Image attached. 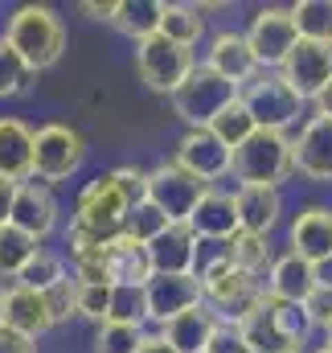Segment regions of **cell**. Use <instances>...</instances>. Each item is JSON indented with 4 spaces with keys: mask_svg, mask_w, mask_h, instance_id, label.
Wrapping results in <instances>:
<instances>
[{
    "mask_svg": "<svg viewBox=\"0 0 332 353\" xmlns=\"http://www.w3.org/2000/svg\"><path fill=\"white\" fill-rule=\"evenodd\" d=\"M312 333V321L304 304H287L275 296H262V304L238 321V337L247 341L250 353H304Z\"/></svg>",
    "mask_w": 332,
    "mask_h": 353,
    "instance_id": "cell-1",
    "label": "cell"
},
{
    "mask_svg": "<svg viewBox=\"0 0 332 353\" xmlns=\"http://www.w3.org/2000/svg\"><path fill=\"white\" fill-rule=\"evenodd\" d=\"M4 41H8V46L29 62V70H37V74L50 70V66L66 54V29H62L58 12L45 8V4H25V8H17L12 21H8Z\"/></svg>",
    "mask_w": 332,
    "mask_h": 353,
    "instance_id": "cell-2",
    "label": "cell"
},
{
    "mask_svg": "<svg viewBox=\"0 0 332 353\" xmlns=\"http://www.w3.org/2000/svg\"><path fill=\"white\" fill-rule=\"evenodd\" d=\"M234 176L242 185H271V189L291 181L295 176V148H291L287 132L258 128L242 148H234Z\"/></svg>",
    "mask_w": 332,
    "mask_h": 353,
    "instance_id": "cell-3",
    "label": "cell"
},
{
    "mask_svg": "<svg viewBox=\"0 0 332 353\" xmlns=\"http://www.w3.org/2000/svg\"><path fill=\"white\" fill-rule=\"evenodd\" d=\"M234 99H238V87L234 83H226L209 62H197L189 70V79L172 90V111L189 128H209Z\"/></svg>",
    "mask_w": 332,
    "mask_h": 353,
    "instance_id": "cell-4",
    "label": "cell"
},
{
    "mask_svg": "<svg viewBox=\"0 0 332 353\" xmlns=\"http://www.w3.org/2000/svg\"><path fill=\"white\" fill-rule=\"evenodd\" d=\"M193 66H197L193 62V50L168 41L165 33H156V37H148V41L136 46V74H140L144 87L156 90V94H168L172 99V90L189 79Z\"/></svg>",
    "mask_w": 332,
    "mask_h": 353,
    "instance_id": "cell-5",
    "label": "cell"
},
{
    "mask_svg": "<svg viewBox=\"0 0 332 353\" xmlns=\"http://www.w3.org/2000/svg\"><path fill=\"white\" fill-rule=\"evenodd\" d=\"M86 161V140L70 123H45L33 136V176L45 185H58L66 176L79 173Z\"/></svg>",
    "mask_w": 332,
    "mask_h": 353,
    "instance_id": "cell-6",
    "label": "cell"
},
{
    "mask_svg": "<svg viewBox=\"0 0 332 353\" xmlns=\"http://www.w3.org/2000/svg\"><path fill=\"white\" fill-rule=\"evenodd\" d=\"M238 99L247 103L250 119H254L258 128H267V132H287V128L300 123V115H304V99L283 83V74H267V70H262Z\"/></svg>",
    "mask_w": 332,
    "mask_h": 353,
    "instance_id": "cell-7",
    "label": "cell"
},
{
    "mask_svg": "<svg viewBox=\"0 0 332 353\" xmlns=\"http://www.w3.org/2000/svg\"><path fill=\"white\" fill-rule=\"evenodd\" d=\"M201 288H205V308H209L222 325L247 321L250 312L262 304V296H267V279L250 275L242 267H230V271H222L218 279H209V283H201Z\"/></svg>",
    "mask_w": 332,
    "mask_h": 353,
    "instance_id": "cell-8",
    "label": "cell"
},
{
    "mask_svg": "<svg viewBox=\"0 0 332 353\" xmlns=\"http://www.w3.org/2000/svg\"><path fill=\"white\" fill-rule=\"evenodd\" d=\"M205 189L209 185H201L193 173H185L176 161H160L156 169H148V201L168 222H189L197 201L205 197Z\"/></svg>",
    "mask_w": 332,
    "mask_h": 353,
    "instance_id": "cell-9",
    "label": "cell"
},
{
    "mask_svg": "<svg viewBox=\"0 0 332 353\" xmlns=\"http://www.w3.org/2000/svg\"><path fill=\"white\" fill-rule=\"evenodd\" d=\"M247 41H250V50H254V58H258L262 70L267 66L279 70L287 62V54L300 46V29L291 21V8H258L247 29Z\"/></svg>",
    "mask_w": 332,
    "mask_h": 353,
    "instance_id": "cell-10",
    "label": "cell"
},
{
    "mask_svg": "<svg viewBox=\"0 0 332 353\" xmlns=\"http://www.w3.org/2000/svg\"><path fill=\"white\" fill-rule=\"evenodd\" d=\"M185 173H193L201 185H214L222 176L234 173V152L209 132V128H189L176 144V157H172Z\"/></svg>",
    "mask_w": 332,
    "mask_h": 353,
    "instance_id": "cell-11",
    "label": "cell"
},
{
    "mask_svg": "<svg viewBox=\"0 0 332 353\" xmlns=\"http://www.w3.org/2000/svg\"><path fill=\"white\" fill-rule=\"evenodd\" d=\"M144 304H148V321L168 325V321H176L180 312L205 304V288H201V279H193V275H152V279L144 283Z\"/></svg>",
    "mask_w": 332,
    "mask_h": 353,
    "instance_id": "cell-12",
    "label": "cell"
},
{
    "mask_svg": "<svg viewBox=\"0 0 332 353\" xmlns=\"http://www.w3.org/2000/svg\"><path fill=\"white\" fill-rule=\"evenodd\" d=\"M283 83L295 90L300 99H316L320 90L332 83V46H320V41H300L287 62L279 66Z\"/></svg>",
    "mask_w": 332,
    "mask_h": 353,
    "instance_id": "cell-13",
    "label": "cell"
},
{
    "mask_svg": "<svg viewBox=\"0 0 332 353\" xmlns=\"http://www.w3.org/2000/svg\"><path fill=\"white\" fill-rule=\"evenodd\" d=\"M17 230H25L29 239H50L58 230V197L45 181H21L17 185V201H12V218H8Z\"/></svg>",
    "mask_w": 332,
    "mask_h": 353,
    "instance_id": "cell-14",
    "label": "cell"
},
{
    "mask_svg": "<svg viewBox=\"0 0 332 353\" xmlns=\"http://www.w3.org/2000/svg\"><path fill=\"white\" fill-rule=\"evenodd\" d=\"M291 148H295V173L329 185L332 181V119L312 115L300 128V136L291 140Z\"/></svg>",
    "mask_w": 332,
    "mask_h": 353,
    "instance_id": "cell-15",
    "label": "cell"
},
{
    "mask_svg": "<svg viewBox=\"0 0 332 353\" xmlns=\"http://www.w3.org/2000/svg\"><path fill=\"white\" fill-rule=\"evenodd\" d=\"M226 83H234L238 94L242 87H250L258 74H262V66H258V58H254V50H250L247 33H234V29H226V33H218L214 41H209V58H205Z\"/></svg>",
    "mask_w": 332,
    "mask_h": 353,
    "instance_id": "cell-16",
    "label": "cell"
},
{
    "mask_svg": "<svg viewBox=\"0 0 332 353\" xmlns=\"http://www.w3.org/2000/svg\"><path fill=\"white\" fill-rule=\"evenodd\" d=\"M0 325H4V329H12V333H21V337H33V341H37L41 333H50V329H54V316H50L45 296H41V292L21 288V283H8L4 304H0Z\"/></svg>",
    "mask_w": 332,
    "mask_h": 353,
    "instance_id": "cell-17",
    "label": "cell"
},
{
    "mask_svg": "<svg viewBox=\"0 0 332 353\" xmlns=\"http://www.w3.org/2000/svg\"><path fill=\"white\" fill-rule=\"evenodd\" d=\"M197 234L189 222H172L165 234H156L148 243V259L156 275H193V259H197Z\"/></svg>",
    "mask_w": 332,
    "mask_h": 353,
    "instance_id": "cell-18",
    "label": "cell"
},
{
    "mask_svg": "<svg viewBox=\"0 0 332 353\" xmlns=\"http://www.w3.org/2000/svg\"><path fill=\"white\" fill-rule=\"evenodd\" d=\"M234 205H238V230L262 234V239H271V230L279 226V214H283V197L271 185H238Z\"/></svg>",
    "mask_w": 332,
    "mask_h": 353,
    "instance_id": "cell-19",
    "label": "cell"
},
{
    "mask_svg": "<svg viewBox=\"0 0 332 353\" xmlns=\"http://www.w3.org/2000/svg\"><path fill=\"white\" fill-rule=\"evenodd\" d=\"M103 267H107V283L111 288H144L156 271L148 259V247L136 243V239H115L107 251H103Z\"/></svg>",
    "mask_w": 332,
    "mask_h": 353,
    "instance_id": "cell-20",
    "label": "cell"
},
{
    "mask_svg": "<svg viewBox=\"0 0 332 353\" xmlns=\"http://www.w3.org/2000/svg\"><path fill=\"white\" fill-rule=\"evenodd\" d=\"M291 251L308 263H320L332 255V210L329 205H304L291 222Z\"/></svg>",
    "mask_w": 332,
    "mask_h": 353,
    "instance_id": "cell-21",
    "label": "cell"
},
{
    "mask_svg": "<svg viewBox=\"0 0 332 353\" xmlns=\"http://www.w3.org/2000/svg\"><path fill=\"white\" fill-rule=\"evenodd\" d=\"M193 234L197 239H218V243H230L238 234V205H234V193H222V189H205V197L197 201L193 218H189Z\"/></svg>",
    "mask_w": 332,
    "mask_h": 353,
    "instance_id": "cell-22",
    "label": "cell"
},
{
    "mask_svg": "<svg viewBox=\"0 0 332 353\" xmlns=\"http://www.w3.org/2000/svg\"><path fill=\"white\" fill-rule=\"evenodd\" d=\"M33 128L4 115L0 119V176L4 181H33Z\"/></svg>",
    "mask_w": 332,
    "mask_h": 353,
    "instance_id": "cell-23",
    "label": "cell"
},
{
    "mask_svg": "<svg viewBox=\"0 0 332 353\" xmlns=\"http://www.w3.org/2000/svg\"><path fill=\"white\" fill-rule=\"evenodd\" d=\"M218 329H222V321H218L205 304H197V308L180 312L176 321L160 325V337H165L176 353H209V341H214Z\"/></svg>",
    "mask_w": 332,
    "mask_h": 353,
    "instance_id": "cell-24",
    "label": "cell"
},
{
    "mask_svg": "<svg viewBox=\"0 0 332 353\" xmlns=\"http://www.w3.org/2000/svg\"><path fill=\"white\" fill-rule=\"evenodd\" d=\"M312 292H316V271H312L308 259H300L295 251L275 259L271 275H267V296L287 300V304H304Z\"/></svg>",
    "mask_w": 332,
    "mask_h": 353,
    "instance_id": "cell-25",
    "label": "cell"
},
{
    "mask_svg": "<svg viewBox=\"0 0 332 353\" xmlns=\"http://www.w3.org/2000/svg\"><path fill=\"white\" fill-rule=\"evenodd\" d=\"M160 21H165V4L160 0H123V4H115V21L111 25L140 46V41L160 33Z\"/></svg>",
    "mask_w": 332,
    "mask_h": 353,
    "instance_id": "cell-26",
    "label": "cell"
},
{
    "mask_svg": "<svg viewBox=\"0 0 332 353\" xmlns=\"http://www.w3.org/2000/svg\"><path fill=\"white\" fill-rule=\"evenodd\" d=\"M160 33L176 46H197L201 33H205V17H201V4H165V21H160Z\"/></svg>",
    "mask_w": 332,
    "mask_h": 353,
    "instance_id": "cell-27",
    "label": "cell"
},
{
    "mask_svg": "<svg viewBox=\"0 0 332 353\" xmlns=\"http://www.w3.org/2000/svg\"><path fill=\"white\" fill-rule=\"evenodd\" d=\"M291 21L300 29V41L332 46V0H300V4H291Z\"/></svg>",
    "mask_w": 332,
    "mask_h": 353,
    "instance_id": "cell-28",
    "label": "cell"
},
{
    "mask_svg": "<svg viewBox=\"0 0 332 353\" xmlns=\"http://www.w3.org/2000/svg\"><path fill=\"white\" fill-rule=\"evenodd\" d=\"M37 251H41L37 239H29V234L17 230L12 222L0 226V279H17V275L25 271V263H29Z\"/></svg>",
    "mask_w": 332,
    "mask_h": 353,
    "instance_id": "cell-29",
    "label": "cell"
},
{
    "mask_svg": "<svg viewBox=\"0 0 332 353\" xmlns=\"http://www.w3.org/2000/svg\"><path fill=\"white\" fill-rule=\"evenodd\" d=\"M230 247H234V267H242L250 275H258V279H267L271 275V267H275V247H271V239H262V234H247V230H238L234 239H230Z\"/></svg>",
    "mask_w": 332,
    "mask_h": 353,
    "instance_id": "cell-30",
    "label": "cell"
},
{
    "mask_svg": "<svg viewBox=\"0 0 332 353\" xmlns=\"http://www.w3.org/2000/svg\"><path fill=\"white\" fill-rule=\"evenodd\" d=\"M209 132H214V136H218V140H222L230 152H234V148H242L250 136L258 132V123L250 119L247 103H242V99H234V103H230V107H226V111H222L214 123H209Z\"/></svg>",
    "mask_w": 332,
    "mask_h": 353,
    "instance_id": "cell-31",
    "label": "cell"
},
{
    "mask_svg": "<svg viewBox=\"0 0 332 353\" xmlns=\"http://www.w3.org/2000/svg\"><path fill=\"white\" fill-rule=\"evenodd\" d=\"M37 83V70H29V62L0 37V99H17L29 94Z\"/></svg>",
    "mask_w": 332,
    "mask_h": 353,
    "instance_id": "cell-32",
    "label": "cell"
},
{
    "mask_svg": "<svg viewBox=\"0 0 332 353\" xmlns=\"http://www.w3.org/2000/svg\"><path fill=\"white\" fill-rule=\"evenodd\" d=\"M66 279V259L62 255H54V251H37L29 263H25V271L17 275V283L21 288H33V292H50L54 283H62Z\"/></svg>",
    "mask_w": 332,
    "mask_h": 353,
    "instance_id": "cell-33",
    "label": "cell"
},
{
    "mask_svg": "<svg viewBox=\"0 0 332 353\" xmlns=\"http://www.w3.org/2000/svg\"><path fill=\"white\" fill-rule=\"evenodd\" d=\"M230 267H234V247H230V243H218V239H201V243H197L193 279L209 283V279H218V275L230 271Z\"/></svg>",
    "mask_w": 332,
    "mask_h": 353,
    "instance_id": "cell-34",
    "label": "cell"
},
{
    "mask_svg": "<svg viewBox=\"0 0 332 353\" xmlns=\"http://www.w3.org/2000/svg\"><path fill=\"white\" fill-rule=\"evenodd\" d=\"M168 226H172V222H168L165 214H160V210H156V205H152V201L144 197L140 205H132V210H127V226H123V234L148 247V243H152L156 234H165Z\"/></svg>",
    "mask_w": 332,
    "mask_h": 353,
    "instance_id": "cell-35",
    "label": "cell"
},
{
    "mask_svg": "<svg viewBox=\"0 0 332 353\" xmlns=\"http://www.w3.org/2000/svg\"><path fill=\"white\" fill-rule=\"evenodd\" d=\"M144 325H119V321H107L98 325V337H94V353H136L144 345Z\"/></svg>",
    "mask_w": 332,
    "mask_h": 353,
    "instance_id": "cell-36",
    "label": "cell"
},
{
    "mask_svg": "<svg viewBox=\"0 0 332 353\" xmlns=\"http://www.w3.org/2000/svg\"><path fill=\"white\" fill-rule=\"evenodd\" d=\"M119 325H144L148 321V304H144V288H111V316Z\"/></svg>",
    "mask_w": 332,
    "mask_h": 353,
    "instance_id": "cell-37",
    "label": "cell"
},
{
    "mask_svg": "<svg viewBox=\"0 0 332 353\" xmlns=\"http://www.w3.org/2000/svg\"><path fill=\"white\" fill-rule=\"evenodd\" d=\"M45 296V308H50V316H54V325H62V321H70V316H79V279H62V283H54L50 292H41Z\"/></svg>",
    "mask_w": 332,
    "mask_h": 353,
    "instance_id": "cell-38",
    "label": "cell"
},
{
    "mask_svg": "<svg viewBox=\"0 0 332 353\" xmlns=\"http://www.w3.org/2000/svg\"><path fill=\"white\" fill-rule=\"evenodd\" d=\"M79 316L107 325V316H111V283H79Z\"/></svg>",
    "mask_w": 332,
    "mask_h": 353,
    "instance_id": "cell-39",
    "label": "cell"
},
{
    "mask_svg": "<svg viewBox=\"0 0 332 353\" xmlns=\"http://www.w3.org/2000/svg\"><path fill=\"white\" fill-rule=\"evenodd\" d=\"M304 312H308L312 329H324V333H329V325H332V288H316V292L304 300Z\"/></svg>",
    "mask_w": 332,
    "mask_h": 353,
    "instance_id": "cell-40",
    "label": "cell"
},
{
    "mask_svg": "<svg viewBox=\"0 0 332 353\" xmlns=\"http://www.w3.org/2000/svg\"><path fill=\"white\" fill-rule=\"evenodd\" d=\"M209 353H250V350H247V341L238 337V325H222L214 333V341H209Z\"/></svg>",
    "mask_w": 332,
    "mask_h": 353,
    "instance_id": "cell-41",
    "label": "cell"
},
{
    "mask_svg": "<svg viewBox=\"0 0 332 353\" xmlns=\"http://www.w3.org/2000/svg\"><path fill=\"white\" fill-rule=\"evenodd\" d=\"M0 353H37V341L33 337H21V333H12V329L0 325Z\"/></svg>",
    "mask_w": 332,
    "mask_h": 353,
    "instance_id": "cell-42",
    "label": "cell"
},
{
    "mask_svg": "<svg viewBox=\"0 0 332 353\" xmlns=\"http://www.w3.org/2000/svg\"><path fill=\"white\" fill-rule=\"evenodd\" d=\"M12 201H17V181H4V176H0V226H8Z\"/></svg>",
    "mask_w": 332,
    "mask_h": 353,
    "instance_id": "cell-43",
    "label": "cell"
},
{
    "mask_svg": "<svg viewBox=\"0 0 332 353\" xmlns=\"http://www.w3.org/2000/svg\"><path fill=\"white\" fill-rule=\"evenodd\" d=\"M79 12H86L90 21H115V4H90V0H83Z\"/></svg>",
    "mask_w": 332,
    "mask_h": 353,
    "instance_id": "cell-44",
    "label": "cell"
},
{
    "mask_svg": "<svg viewBox=\"0 0 332 353\" xmlns=\"http://www.w3.org/2000/svg\"><path fill=\"white\" fill-rule=\"evenodd\" d=\"M136 353H176V350L168 345V341L160 337V333H152V337H144V345H140Z\"/></svg>",
    "mask_w": 332,
    "mask_h": 353,
    "instance_id": "cell-45",
    "label": "cell"
},
{
    "mask_svg": "<svg viewBox=\"0 0 332 353\" xmlns=\"http://www.w3.org/2000/svg\"><path fill=\"white\" fill-rule=\"evenodd\" d=\"M312 271H316V288H332V255L320 259V263H312Z\"/></svg>",
    "mask_w": 332,
    "mask_h": 353,
    "instance_id": "cell-46",
    "label": "cell"
},
{
    "mask_svg": "<svg viewBox=\"0 0 332 353\" xmlns=\"http://www.w3.org/2000/svg\"><path fill=\"white\" fill-rule=\"evenodd\" d=\"M312 103H316V115H324V119H332V83H329L324 90H320V94H316Z\"/></svg>",
    "mask_w": 332,
    "mask_h": 353,
    "instance_id": "cell-47",
    "label": "cell"
},
{
    "mask_svg": "<svg viewBox=\"0 0 332 353\" xmlns=\"http://www.w3.org/2000/svg\"><path fill=\"white\" fill-rule=\"evenodd\" d=\"M4 292H8V283H4V279H0V304H4Z\"/></svg>",
    "mask_w": 332,
    "mask_h": 353,
    "instance_id": "cell-48",
    "label": "cell"
},
{
    "mask_svg": "<svg viewBox=\"0 0 332 353\" xmlns=\"http://www.w3.org/2000/svg\"><path fill=\"white\" fill-rule=\"evenodd\" d=\"M316 353H332V345H324V350H316Z\"/></svg>",
    "mask_w": 332,
    "mask_h": 353,
    "instance_id": "cell-49",
    "label": "cell"
},
{
    "mask_svg": "<svg viewBox=\"0 0 332 353\" xmlns=\"http://www.w3.org/2000/svg\"><path fill=\"white\" fill-rule=\"evenodd\" d=\"M329 345H332V325H329Z\"/></svg>",
    "mask_w": 332,
    "mask_h": 353,
    "instance_id": "cell-50",
    "label": "cell"
}]
</instances>
